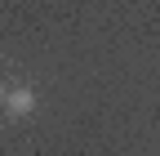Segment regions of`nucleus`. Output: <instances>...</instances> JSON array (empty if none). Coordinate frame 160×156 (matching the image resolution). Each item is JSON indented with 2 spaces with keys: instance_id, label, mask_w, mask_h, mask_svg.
Wrapping results in <instances>:
<instances>
[{
  "instance_id": "f257e3e1",
  "label": "nucleus",
  "mask_w": 160,
  "mask_h": 156,
  "mask_svg": "<svg viewBox=\"0 0 160 156\" xmlns=\"http://www.w3.org/2000/svg\"><path fill=\"white\" fill-rule=\"evenodd\" d=\"M5 107H9L13 116H31V112H36V94H31L27 85H18V89L5 94Z\"/></svg>"
},
{
  "instance_id": "f03ea898",
  "label": "nucleus",
  "mask_w": 160,
  "mask_h": 156,
  "mask_svg": "<svg viewBox=\"0 0 160 156\" xmlns=\"http://www.w3.org/2000/svg\"><path fill=\"white\" fill-rule=\"evenodd\" d=\"M0 103H5V89H0Z\"/></svg>"
}]
</instances>
